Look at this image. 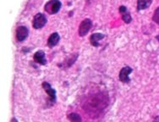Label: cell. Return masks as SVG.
Masks as SVG:
<instances>
[{
  "label": "cell",
  "instance_id": "1",
  "mask_svg": "<svg viewBox=\"0 0 159 122\" xmlns=\"http://www.w3.org/2000/svg\"><path fill=\"white\" fill-rule=\"evenodd\" d=\"M62 7V4L59 0H49L44 6V10L49 14H55L59 13Z\"/></svg>",
  "mask_w": 159,
  "mask_h": 122
},
{
  "label": "cell",
  "instance_id": "2",
  "mask_svg": "<svg viewBox=\"0 0 159 122\" xmlns=\"http://www.w3.org/2000/svg\"><path fill=\"white\" fill-rule=\"evenodd\" d=\"M42 87L48 95V103H50V105L54 104L57 101L56 90L52 88V87L47 82H43Z\"/></svg>",
  "mask_w": 159,
  "mask_h": 122
},
{
  "label": "cell",
  "instance_id": "3",
  "mask_svg": "<svg viewBox=\"0 0 159 122\" xmlns=\"http://www.w3.org/2000/svg\"><path fill=\"white\" fill-rule=\"evenodd\" d=\"M47 19L44 14L37 13L34 16L33 21H32V26L35 29H42L43 26L47 24Z\"/></svg>",
  "mask_w": 159,
  "mask_h": 122
},
{
  "label": "cell",
  "instance_id": "4",
  "mask_svg": "<svg viewBox=\"0 0 159 122\" xmlns=\"http://www.w3.org/2000/svg\"><path fill=\"white\" fill-rule=\"evenodd\" d=\"M92 21L91 19H85L84 21H82L81 23L80 24L79 26V36L80 37H85V36L89 32L92 27Z\"/></svg>",
  "mask_w": 159,
  "mask_h": 122
},
{
  "label": "cell",
  "instance_id": "5",
  "mask_svg": "<svg viewBox=\"0 0 159 122\" xmlns=\"http://www.w3.org/2000/svg\"><path fill=\"white\" fill-rule=\"evenodd\" d=\"M132 71H133V69L129 66L123 67L119 71V81L123 83H129V82H130L129 75L132 73Z\"/></svg>",
  "mask_w": 159,
  "mask_h": 122
},
{
  "label": "cell",
  "instance_id": "6",
  "mask_svg": "<svg viewBox=\"0 0 159 122\" xmlns=\"http://www.w3.org/2000/svg\"><path fill=\"white\" fill-rule=\"evenodd\" d=\"M29 36V29L25 26H18L16 29V39L18 42L22 43Z\"/></svg>",
  "mask_w": 159,
  "mask_h": 122
},
{
  "label": "cell",
  "instance_id": "7",
  "mask_svg": "<svg viewBox=\"0 0 159 122\" xmlns=\"http://www.w3.org/2000/svg\"><path fill=\"white\" fill-rule=\"evenodd\" d=\"M33 59L36 63H37L41 66H45L47 65V59L45 58V53L43 50H39L37 52L35 53Z\"/></svg>",
  "mask_w": 159,
  "mask_h": 122
},
{
  "label": "cell",
  "instance_id": "8",
  "mask_svg": "<svg viewBox=\"0 0 159 122\" xmlns=\"http://www.w3.org/2000/svg\"><path fill=\"white\" fill-rule=\"evenodd\" d=\"M105 37V35L103 33H93L92 35L90 37V43L92 46H94L96 48H97L100 46V41L103 40Z\"/></svg>",
  "mask_w": 159,
  "mask_h": 122
},
{
  "label": "cell",
  "instance_id": "9",
  "mask_svg": "<svg viewBox=\"0 0 159 122\" xmlns=\"http://www.w3.org/2000/svg\"><path fill=\"white\" fill-rule=\"evenodd\" d=\"M60 41V36L58 32H53L52 33L50 37L47 39V46L50 48L55 47L57 44L59 43Z\"/></svg>",
  "mask_w": 159,
  "mask_h": 122
},
{
  "label": "cell",
  "instance_id": "10",
  "mask_svg": "<svg viewBox=\"0 0 159 122\" xmlns=\"http://www.w3.org/2000/svg\"><path fill=\"white\" fill-rule=\"evenodd\" d=\"M153 0H137V10H144L149 8Z\"/></svg>",
  "mask_w": 159,
  "mask_h": 122
},
{
  "label": "cell",
  "instance_id": "11",
  "mask_svg": "<svg viewBox=\"0 0 159 122\" xmlns=\"http://www.w3.org/2000/svg\"><path fill=\"white\" fill-rule=\"evenodd\" d=\"M67 118L69 122H81V115L77 113H70L67 115Z\"/></svg>",
  "mask_w": 159,
  "mask_h": 122
},
{
  "label": "cell",
  "instance_id": "12",
  "mask_svg": "<svg viewBox=\"0 0 159 122\" xmlns=\"http://www.w3.org/2000/svg\"><path fill=\"white\" fill-rule=\"evenodd\" d=\"M78 56H79V54L78 53H75V54H72L71 56L69 57V59H67V63L65 64V67H70V66H72L73 64H75V60L77 59Z\"/></svg>",
  "mask_w": 159,
  "mask_h": 122
},
{
  "label": "cell",
  "instance_id": "13",
  "mask_svg": "<svg viewBox=\"0 0 159 122\" xmlns=\"http://www.w3.org/2000/svg\"><path fill=\"white\" fill-rule=\"evenodd\" d=\"M122 20L126 23V24H129L130 22L132 21V17H131V14L129 12L126 11L125 13L122 14Z\"/></svg>",
  "mask_w": 159,
  "mask_h": 122
},
{
  "label": "cell",
  "instance_id": "14",
  "mask_svg": "<svg viewBox=\"0 0 159 122\" xmlns=\"http://www.w3.org/2000/svg\"><path fill=\"white\" fill-rule=\"evenodd\" d=\"M152 21L157 23V25H159V7H157V9H155L154 14L152 15Z\"/></svg>",
  "mask_w": 159,
  "mask_h": 122
},
{
  "label": "cell",
  "instance_id": "15",
  "mask_svg": "<svg viewBox=\"0 0 159 122\" xmlns=\"http://www.w3.org/2000/svg\"><path fill=\"white\" fill-rule=\"evenodd\" d=\"M119 13L122 14L125 13V12L128 11V10H127V8L125 7V5H121L120 7H119Z\"/></svg>",
  "mask_w": 159,
  "mask_h": 122
},
{
  "label": "cell",
  "instance_id": "16",
  "mask_svg": "<svg viewBox=\"0 0 159 122\" xmlns=\"http://www.w3.org/2000/svg\"><path fill=\"white\" fill-rule=\"evenodd\" d=\"M10 122H19L18 121V120L17 119H16V118H12V119H11V120H10Z\"/></svg>",
  "mask_w": 159,
  "mask_h": 122
},
{
  "label": "cell",
  "instance_id": "17",
  "mask_svg": "<svg viewBox=\"0 0 159 122\" xmlns=\"http://www.w3.org/2000/svg\"><path fill=\"white\" fill-rule=\"evenodd\" d=\"M156 39L157 40V41H158V43H159V35H157V37H156Z\"/></svg>",
  "mask_w": 159,
  "mask_h": 122
}]
</instances>
